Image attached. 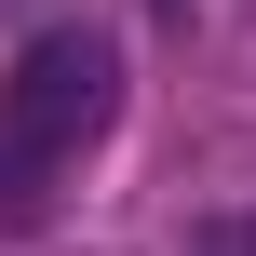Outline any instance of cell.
Masks as SVG:
<instances>
[{
	"instance_id": "6da1fadb",
	"label": "cell",
	"mask_w": 256,
	"mask_h": 256,
	"mask_svg": "<svg viewBox=\"0 0 256 256\" xmlns=\"http://www.w3.org/2000/svg\"><path fill=\"white\" fill-rule=\"evenodd\" d=\"M108 122H122V54L94 27H40L0 68V202H40L54 176H81Z\"/></svg>"
},
{
	"instance_id": "7a4b0ae2",
	"label": "cell",
	"mask_w": 256,
	"mask_h": 256,
	"mask_svg": "<svg viewBox=\"0 0 256 256\" xmlns=\"http://www.w3.org/2000/svg\"><path fill=\"white\" fill-rule=\"evenodd\" d=\"M189 256H256V216H202V230H189Z\"/></svg>"
}]
</instances>
